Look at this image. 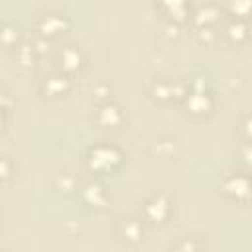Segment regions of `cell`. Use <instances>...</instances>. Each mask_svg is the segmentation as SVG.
<instances>
[{
    "mask_svg": "<svg viewBox=\"0 0 252 252\" xmlns=\"http://www.w3.org/2000/svg\"><path fill=\"white\" fill-rule=\"evenodd\" d=\"M18 28L14 26V24H10V22H6V24H0V43L2 45H6V47H16V43H18Z\"/></svg>",
    "mask_w": 252,
    "mask_h": 252,
    "instance_id": "9a60e30c",
    "label": "cell"
},
{
    "mask_svg": "<svg viewBox=\"0 0 252 252\" xmlns=\"http://www.w3.org/2000/svg\"><path fill=\"white\" fill-rule=\"evenodd\" d=\"M16 57H18V63H20V65L28 67V65H33V61H35L39 55H37V51H35L33 45H20L18 51H16Z\"/></svg>",
    "mask_w": 252,
    "mask_h": 252,
    "instance_id": "e0dca14e",
    "label": "cell"
},
{
    "mask_svg": "<svg viewBox=\"0 0 252 252\" xmlns=\"http://www.w3.org/2000/svg\"><path fill=\"white\" fill-rule=\"evenodd\" d=\"M35 28H37V32L43 39H51V37H57V35H61L63 32L69 30V18L65 14L49 12V14L39 16Z\"/></svg>",
    "mask_w": 252,
    "mask_h": 252,
    "instance_id": "8992f818",
    "label": "cell"
},
{
    "mask_svg": "<svg viewBox=\"0 0 252 252\" xmlns=\"http://www.w3.org/2000/svg\"><path fill=\"white\" fill-rule=\"evenodd\" d=\"M142 213H144V219L148 222H152V224H163L169 219V215H171V201H169L167 195L156 193V195H152L144 203Z\"/></svg>",
    "mask_w": 252,
    "mask_h": 252,
    "instance_id": "3957f363",
    "label": "cell"
},
{
    "mask_svg": "<svg viewBox=\"0 0 252 252\" xmlns=\"http://www.w3.org/2000/svg\"><path fill=\"white\" fill-rule=\"evenodd\" d=\"M187 87H189L187 94L183 96V104H185L187 112L191 116H209L213 106H215V98L207 91L205 79L203 77H195Z\"/></svg>",
    "mask_w": 252,
    "mask_h": 252,
    "instance_id": "7a4b0ae2",
    "label": "cell"
},
{
    "mask_svg": "<svg viewBox=\"0 0 252 252\" xmlns=\"http://www.w3.org/2000/svg\"><path fill=\"white\" fill-rule=\"evenodd\" d=\"M220 14H222L220 6H217L215 2H207V4L197 8V12L193 14V22H195L197 28H201V26H215L220 20Z\"/></svg>",
    "mask_w": 252,
    "mask_h": 252,
    "instance_id": "7c38bea8",
    "label": "cell"
},
{
    "mask_svg": "<svg viewBox=\"0 0 252 252\" xmlns=\"http://www.w3.org/2000/svg\"><path fill=\"white\" fill-rule=\"evenodd\" d=\"M55 183H57V187H59L61 191H65V193H71V191L77 189V179H75V175H71V173L59 175Z\"/></svg>",
    "mask_w": 252,
    "mask_h": 252,
    "instance_id": "ac0fdd59",
    "label": "cell"
},
{
    "mask_svg": "<svg viewBox=\"0 0 252 252\" xmlns=\"http://www.w3.org/2000/svg\"><path fill=\"white\" fill-rule=\"evenodd\" d=\"M224 35H226V39L230 43H236V45L244 43L248 39V24H246V20L232 18L224 28Z\"/></svg>",
    "mask_w": 252,
    "mask_h": 252,
    "instance_id": "5bb4252c",
    "label": "cell"
},
{
    "mask_svg": "<svg viewBox=\"0 0 252 252\" xmlns=\"http://www.w3.org/2000/svg\"><path fill=\"white\" fill-rule=\"evenodd\" d=\"M173 248H185V250L189 248V250H195V248H201V244H199V242H197V244H193L191 240H185V242H179V244H175Z\"/></svg>",
    "mask_w": 252,
    "mask_h": 252,
    "instance_id": "603a6c76",
    "label": "cell"
},
{
    "mask_svg": "<svg viewBox=\"0 0 252 252\" xmlns=\"http://www.w3.org/2000/svg\"><path fill=\"white\" fill-rule=\"evenodd\" d=\"M69 89H71V77L63 71L45 77L41 83V94L47 98H59V96L67 94Z\"/></svg>",
    "mask_w": 252,
    "mask_h": 252,
    "instance_id": "52a82bcc",
    "label": "cell"
},
{
    "mask_svg": "<svg viewBox=\"0 0 252 252\" xmlns=\"http://www.w3.org/2000/svg\"><path fill=\"white\" fill-rule=\"evenodd\" d=\"M96 122L104 128H116L124 122V112L116 102L104 100L100 102V106L96 108Z\"/></svg>",
    "mask_w": 252,
    "mask_h": 252,
    "instance_id": "ba28073f",
    "label": "cell"
},
{
    "mask_svg": "<svg viewBox=\"0 0 252 252\" xmlns=\"http://www.w3.org/2000/svg\"><path fill=\"white\" fill-rule=\"evenodd\" d=\"M187 85L181 81H165V79H158L152 83L150 87V94L158 100V102H171V100H183V96L187 94Z\"/></svg>",
    "mask_w": 252,
    "mask_h": 252,
    "instance_id": "277c9868",
    "label": "cell"
},
{
    "mask_svg": "<svg viewBox=\"0 0 252 252\" xmlns=\"http://www.w3.org/2000/svg\"><path fill=\"white\" fill-rule=\"evenodd\" d=\"M6 126V110H0V132L4 130Z\"/></svg>",
    "mask_w": 252,
    "mask_h": 252,
    "instance_id": "cb8c5ba5",
    "label": "cell"
},
{
    "mask_svg": "<svg viewBox=\"0 0 252 252\" xmlns=\"http://www.w3.org/2000/svg\"><path fill=\"white\" fill-rule=\"evenodd\" d=\"M248 191H250V183H248V175L246 173H228L222 183H220V193L236 203H246L248 201Z\"/></svg>",
    "mask_w": 252,
    "mask_h": 252,
    "instance_id": "5b68a950",
    "label": "cell"
},
{
    "mask_svg": "<svg viewBox=\"0 0 252 252\" xmlns=\"http://www.w3.org/2000/svg\"><path fill=\"white\" fill-rule=\"evenodd\" d=\"M122 152L114 144H96L87 154V167L93 173H112L122 163Z\"/></svg>",
    "mask_w": 252,
    "mask_h": 252,
    "instance_id": "6da1fadb",
    "label": "cell"
},
{
    "mask_svg": "<svg viewBox=\"0 0 252 252\" xmlns=\"http://www.w3.org/2000/svg\"><path fill=\"white\" fill-rule=\"evenodd\" d=\"M197 35H199V41H203V43H213L219 33H217V30H215L213 26H201L199 32H197Z\"/></svg>",
    "mask_w": 252,
    "mask_h": 252,
    "instance_id": "ffe728a7",
    "label": "cell"
},
{
    "mask_svg": "<svg viewBox=\"0 0 252 252\" xmlns=\"http://www.w3.org/2000/svg\"><path fill=\"white\" fill-rule=\"evenodd\" d=\"M226 10L232 18L246 20L250 14V0H226Z\"/></svg>",
    "mask_w": 252,
    "mask_h": 252,
    "instance_id": "2e32d148",
    "label": "cell"
},
{
    "mask_svg": "<svg viewBox=\"0 0 252 252\" xmlns=\"http://www.w3.org/2000/svg\"><path fill=\"white\" fill-rule=\"evenodd\" d=\"M12 175H14V163L6 156H0V183L10 181Z\"/></svg>",
    "mask_w": 252,
    "mask_h": 252,
    "instance_id": "d6986e66",
    "label": "cell"
},
{
    "mask_svg": "<svg viewBox=\"0 0 252 252\" xmlns=\"http://www.w3.org/2000/svg\"><path fill=\"white\" fill-rule=\"evenodd\" d=\"M79 193H81L83 203L89 205V207L104 209L106 203H108V193H106V189H104L100 183H96V181H89V183H85V185L79 189Z\"/></svg>",
    "mask_w": 252,
    "mask_h": 252,
    "instance_id": "9c48e42d",
    "label": "cell"
},
{
    "mask_svg": "<svg viewBox=\"0 0 252 252\" xmlns=\"http://www.w3.org/2000/svg\"><path fill=\"white\" fill-rule=\"evenodd\" d=\"M93 93H94L98 98H102V102H104V100H108V98H106V94H110V89H108L106 85H98V87H96Z\"/></svg>",
    "mask_w": 252,
    "mask_h": 252,
    "instance_id": "44dd1931",
    "label": "cell"
},
{
    "mask_svg": "<svg viewBox=\"0 0 252 252\" xmlns=\"http://www.w3.org/2000/svg\"><path fill=\"white\" fill-rule=\"evenodd\" d=\"M118 236L126 244H140L144 238V222L140 219H134V217L122 219L118 224Z\"/></svg>",
    "mask_w": 252,
    "mask_h": 252,
    "instance_id": "30bf717a",
    "label": "cell"
},
{
    "mask_svg": "<svg viewBox=\"0 0 252 252\" xmlns=\"http://www.w3.org/2000/svg\"><path fill=\"white\" fill-rule=\"evenodd\" d=\"M85 63V57H83V51L77 47V45H67L59 51V65H61V71L71 75V73H77Z\"/></svg>",
    "mask_w": 252,
    "mask_h": 252,
    "instance_id": "8fae6325",
    "label": "cell"
},
{
    "mask_svg": "<svg viewBox=\"0 0 252 252\" xmlns=\"http://www.w3.org/2000/svg\"><path fill=\"white\" fill-rule=\"evenodd\" d=\"M10 106V94L0 87V110H6Z\"/></svg>",
    "mask_w": 252,
    "mask_h": 252,
    "instance_id": "7402d4cb",
    "label": "cell"
},
{
    "mask_svg": "<svg viewBox=\"0 0 252 252\" xmlns=\"http://www.w3.org/2000/svg\"><path fill=\"white\" fill-rule=\"evenodd\" d=\"M159 6L163 8V12L169 16L171 22L175 24H183L189 20V6L187 0H158Z\"/></svg>",
    "mask_w": 252,
    "mask_h": 252,
    "instance_id": "4fadbf2b",
    "label": "cell"
}]
</instances>
